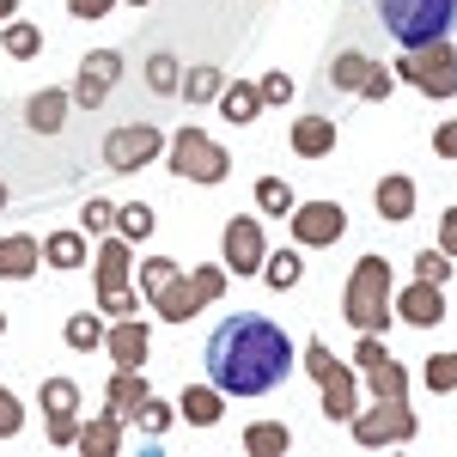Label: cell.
I'll use <instances>...</instances> for the list:
<instances>
[{
  "instance_id": "obj_51",
  "label": "cell",
  "mask_w": 457,
  "mask_h": 457,
  "mask_svg": "<svg viewBox=\"0 0 457 457\" xmlns=\"http://www.w3.org/2000/svg\"><path fill=\"white\" fill-rule=\"evenodd\" d=\"M0 336H6V312H0Z\"/></svg>"
},
{
  "instance_id": "obj_18",
  "label": "cell",
  "mask_w": 457,
  "mask_h": 457,
  "mask_svg": "<svg viewBox=\"0 0 457 457\" xmlns=\"http://www.w3.org/2000/svg\"><path fill=\"white\" fill-rule=\"evenodd\" d=\"M68 104H73V92H55V86L49 92H31L25 98V129L31 135H62L68 129Z\"/></svg>"
},
{
  "instance_id": "obj_33",
  "label": "cell",
  "mask_w": 457,
  "mask_h": 457,
  "mask_svg": "<svg viewBox=\"0 0 457 457\" xmlns=\"http://www.w3.org/2000/svg\"><path fill=\"white\" fill-rule=\"evenodd\" d=\"M171 275H183V262H177V256H146V262H135V287H141L146 305H153V293L171 281Z\"/></svg>"
},
{
  "instance_id": "obj_10",
  "label": "cell",
  "mask_w": 457,
  "mask_h": 457,
  "mask_svg": "<svg viewBox=\"0 0 457 457\" xmlns=\"http://www.w3.org/2000/svg\"><path fill=\"white\" fill-rule=\"evenodd\" d=\"M287 226H293V245L299 250H323L348 232V213H342V202H299L287 213Z\"/></svg>"
},
{
  "instance_id": "obj_48",
  "label": "cell",
  "mask_w": 457,
  "mask_h": 457,
  "mask_svg": "<svg viewBox=\"0 0 457 457\" xmlns=\"http://www.w3.org/2000/svg\"><path fill=\"white\" fill-rule=\"evenodd\" d=\"M385 342H378V336H360V348H353V360H360V372H366V366H372V360H385Z\"/></svg>"
},
{
  "instance_id": "obj_41",
  "label": "cell",
  "mask_w": 457,
  "mask_h": 457,
  "mask_svg": "<svg viewBox=\"0 0 457 457\" xmlns=\"http://www.w3.org/2000/svg\"><path fill=\"white\" fill-rule=\"evenodd\" d=\"M141 305H146L141 287H122V293H104V299H98V312H110V317H135Z\"/></svg>"
},
{
  "instance_id": "obj_27",
  "label": "cell",
  "mask_w": 457,
  "mask_h": 457,
  "mask_svg": "<svg viewBox=\"0 0 457 457\" xmlns=\"http://www.w3.org/2000/svg\"><path fill=\"white\" fill-rule=\"evenodd\" d=\"M43 262H49V269H86V262H92V256H86V232H49Z\"/></svg>"
},
{
  "instance_id": "obj_11",
  "label": "cell",
  "mask_w": 457,
  "mask_h": 457,
  "mask_svg": "<svg viewBox=\"0 0 457 457\" xmlns=\"http://www.w3.org/2000/svg\"><path fill=\"white\" fill-rule=\"evenodd\" d=\"M37 403H43L49 445H73V439H79V385H73V378H43Z\"/></svg>"
},
{
  "instance_id": "obj_12",
  "label": "cell",
  "mask_w": 457,
  "mask_h": 457,
  "mask_svg": "<svg viewBox=\"0 0 457 457\" xmlns=\"http://www.w3.org/2000/svg\"><path fill=\"white\" fill-rule=\"evenodd\" d=\"M116 79H122V55H116V49H92V55L79 62V79H73V104L98 110L110 92H116Z\"/></svg>"
},
{
  "instance_id": "obj_28",
  "label": "cell",
  "mask_w": 457,
  "mask_h": 457,
  "mask_svg": "<svg viewBox=\"0 0 457 457\" xmlns=\"http://www.w3.org/2000/svg\"><path fill=\"white\" fill-rule=\"evenodd\" d=\"M372 68H378L372 55H360V49H342V55L329 62V86H336V92H360V86H366V73H372Z\"/></svg>"
},
{
  "instance_id": "obj_50",
  "label": "cell",
  "mask_w": 457,
  "mask_h": 457,
  "mask_svg": "<svg viewBox=\"0 0 457 457\" xmlns=\"http://www.w3.org/2000/svg\"><path fill=\"white\" fill-rule=\"evenodd\" d=\"M6 202H12V195H6V183H0V213H6Z\"/></svg>"
},
{
  "instance_id": "obj_26",
  "label": "cell",
  "mask_w": 457,
  "mask_h": 457,
  "mask_svg": "<svg viewBox=\"0 0 457 457\" xmlns=\"http://www.w3.org/2000/svg\"><path fill=\"white\" fill-rule=\"evenodd\" d=\"M299 275H305V256H299V245L275 250V256H262V281L275 287V293H293L299 287Z\"/></svg>"
},
{
  "instance_id": "obj_9",
  "label": "cell",
  "mask_w": 457,
  "mask_h": 457,
  "mask_svg": "<svg viewBox=\"0 0 457 457\" xmlns=\"http://www.w3.org/2000/svg\"><path fill=\"white\" fill-rule=\"evenodd\" d=\"M262 256H269V238H262V220H226L220 232V262L226 275H262Z\"/></svg>"
},
{
  "instance_id": "obj_35",
  "label": "cell",
  "mask_w": 457,
  "mask_h": 457,
  "mask_svg": "<svg viewBox=\"0 0 457 457\" xmlns=\"http://www.w3.org/2000/svg\"><path fill=\"white\" fill-rule=\"evenodd\" d=\"M146 86H153L159 98H177V86H183V62H177L171 49H159V55L146 62Z\"/></svg>"
},
{
  "instance_id": "obj_16",
  "label": "cell",
  "mask_w": 457,
  "mask_h": 457,
  "mask_svg": "<svg viewBox=\"0 0 457 457\" xmlns=\"http://www.w3.org/2000/svg\"><path fill=\"white\" fill-rule=\"evenodd\" d=\"M202 305H208V293H202V281H195V275H171V281L153 293V312L165 317V323H189Z\"/></svg>"
},
{
  "instance_id": "obj_43",
  "label": "cell",
  "mask_w": 457,
  "mask_h": 457,
  "mask_svg": "<svg viewBox=\"0 0 457 457\" xmlns=\"http://www.w3.org/2000/svg\"><path fill=\"white\" fill-rule=\"evenodd\" d=\"M256 92H262V104H293V79H287L281 68L262 73V79H256Z\"/></svg>"
},
{
  "instance_id": "obj_40",
  "label": "cell",
  "mask_w": 457,
  "mask_h": 457,
  "mask_svg": "<svg viewBox=\"0 0 457 457\" xmlns=\"http://www.w3.org/2000/svg\"><path fill=\"white\" fill-rule=\"evenodd\" d=\"M256 208H262V213H281V220H287V213H293V189H287L281 177H262V183H256Z\"/></svg>"
},
{
  "instance_id": "obj_49",
  "label": "cell",
  "mask_w": 457,
  "mask_h": 457,
  "mask_svg": "<svg viewBox=\"0 0 457 457\" xmlns=\"http://www.w3.org/2000/svg\"><path fill=\"white\" fill-rule=\"evenodd\" d=\"M12 12H19V0H0V25H6V19H12Z\"/></svg>"
},
{
  "instance_id": "obj_36",
  "label": "cell",
  "mask_w": 457,
  "mask_h": 457,
  "mask_svg": "<svg viewBox=\"0 0 457 457\" xmlns=\"http://www.w3.org/2000/svg\"><path fill=\"white\" fill-rule=\"evenodd\" d=\"M153 226H159V213L146 208V202H122V208H116V232H122L129 245H141Z\"/></svg>"
},
{
  "instance_id": "obj_1",
  "label": "cell",
  "mask_w": 457,
  "mask_h": 457,
  "mask_svg": "<svg viewBox=\"0 0 457 457\" xmlns=\"http://www.w3.org/2000/svg\"><path fill=\"white\" fill-rule=\"evenodd\" d=\"M202 366H208V385L220 396H269L293 372V342L281 336V323L245 312V317H226L208 336Z\"/></svg>"
},
{
  "instance_id": "obj_3",
  "label": "cell",
  "mask_w": 457,
  "mask_h": 457,
  "mask_svg": "<svg viewBox=\"0 0 457 457\" xmlns=\"http://www.w3.org/2000/svg\"><path fill=\"white\" fill-rule=\"evenodd\" d=\"M378 25H385L403 49H427V43L452 37L457 0H378Z\"/></svg>"
},
{
  "instance_id": "obj_19",
  "label": "cell",
  "mask_w": 457,
  "mask_h": 457,
  "mask_svg": "<svg viewBox=\"0 0 457 457\" xmlns=\"http://www.w3.org/2000/svg\"><path fill=\"white\" fill-rule=\"evenodd\" d=\"M146 390H153V385H146L141 366H116V372H110V385H104V415H122V421H129V415L141 409Z\"/></svg>"
},
{
  "instance_id": "obj_47",
  "label": "cell",
  "mask_w": 457,
  "mask_h": 457,
  "mask_svg": "<svg viewBox=\"0 0 457 457\" xmlns=\"http://www.w3.org/2000/svg\"><path fill=\"white\" fill-rule=\"evenodd\" d=\"M110 6H116V0H68L73 19H110Z\"/></svg>"
},
{
  "instance_id": "obj_13",
  "label": "cell",
  "mask_w": 457,
  "mask_h": 457,
  "mask_svg": "<svg viewBox=\"0 0 457 457\" xmlns=\"http://www.w3.org/2000/svg\"><path fill=\"white\" fill-rule=\"evenodd\" d=\"M390 317H403L409 329H433V323H445V287L433 281H409L390 293Z\"/></svg>"
},
{
  "instance_id": "obj_30",
  "label": "cell",
  "mask_w": 457,
  "mask_h": 457,
  "mask_svg": "<svg viewBox=\"0 0 457 457\" xmlns=\"http://www.w3.org/2000/svg\"><path fill=\"white\" fill-rule=\"evenodd\" d=\"M366 385H372V396H390V403H396V396H409V372H403V360H372V366H366Z\"/></svg>"
},
{
  "instance_id": "obj_32",
  "label": "cell",
  "mask_w": 457,
  "mask_h": 457,
  "mask_svg": "<svg viewBox=\"0 0 457 457\" xmlns=\"http://www.w3.org/2000/svg\"><path fill=\"white\" fill-rule=\"evenodd\" d=\"M62 336H68V348H73V353H92V348H104V317H98V312H73Z\"/></svg>"
},
{
  "instance_id": "obj_7",
  "label": "cell",
  "mask_w": 457,
  "mask_h": 457,
  "mask_svg": "<svg viewBox=\"0 0 457 457\" xmlns=\"http://www.w3.org/2000/svg\"><path fill=\"white\" fill-rule=\"evenodd\" d=\"M396 79H409L415 92H427V98H457V49L445 43V37L427 43V49H403Z\"/></svg>"
},
{
  "instance_id": "obj_21",
  "label": "cell",
  "mask_w": 457,
  "mask_h": 457,
  "mask_svg": "<svg viewBox=\"0 0 457 457\" xmlns=\"http://www.w3.org/2000/svg\"><path fill=\"white\" fill-rule=\"evenodd\" d=\"M213 104H220V116H226L232 129H250V122L262 116V92H256V86H245V79H226V92H220Z\"/></svg>"
},
{
  "instance_id": "obj_24",
  "label": "cell",
  "mask_w": 457,
  "mask_h": 457,
  "mask_svg": "<svg viewBox=\"0 0 457 457\" xmlns=\"http://www.w3.org/2000/svg\"><path fill=\"white\" fill-rule=\"evenodd\" d=\"M372 202H378V213H385V220H415V183H409L403 171H390L385 183L372 189Z\"/></svg>"
},
{
  "instance_id": "obj_37",
  "label": "cell",
  "mask_w": 457,
  "mask_h": 457,
  "mask_svg": "<svg viewBox=\"0 0 457 457\" xmlns=\"http://www.w3.org/2000/svg\"><path fill=\"white\" fill-rule=\"evenodd\" d=\"M79 232H86V238H104V232H116V202L92 195V202L79 208Z\"/></svg>"
},
{
  "instance_id": "obj_46",
  "label": "cell",
  "mask_w": 457,
  "mask_h": 457,
  "mask_svg": "<svg viewBox=\"0 0 457 457\" xmlns=\"http://www.w3.org/2000/svg\"><path fill=\"white\" fill-rule=\"evenodd\" d=\"M360 98H372V104H378V98H390V68H372V73H366Z\"/></svg>"
},
{
  "instance_id": "obj_23",
  "label": "cell",
  "mask_w": 457,
  "mask_h": 457,
  "mask_svg": "<svg viewBox=\"0 0 457 457\" xmlns=\"http://www.w3.org/2000/svg\"><path fill=\"white\" fill-rule=\"evenodd\" d=\"M177 415H183L189 427H213L220 415H226V396H220L213 385H189L183 396H177Z\"/></svg>"
},
{
  "instance_id": "obj_14",
  "label": "cell",
  "mask_w": 457,
  "mask_h": 457,
  "mask_svg": "<svg viewBox=\"0 0 457 457\" xmlns=\"http://www.w3.org/2000/svg\"><path fill=\"white\" fill-rule=\"evenodd\" d=\"M92 287H98V299H104V293H122V287H135V245H129L122 232H104V238H98Z\"/></svg>"
},
{
  "instance_id": "obj_44",
  "label": "cell",
  "mask_w": 457,
  "mask_h": 457,
  "mask_svg": "<svg viewBox=\"0 0 457 457\" xmlns=\"http://www.w3.org/2000/svg\"><path fill=\"white\" fill-rule=\"evenodd\" d=\"M433 153L457 165V122H439V129H433Z\"/></svg>"
},
{
  "instance_id": "obj_52",
  "label": "cell",
  "mask_w": 457,
  "mask_h": 457,
  "mask_svg": "<svg viewBox=\"0 0 457 457\" xmlns=\"http://www.w3.org/2000/svg\"><path fill=\"white\" fill-rule=\"evenodd\" d=\"M129 6H146V0H129Z\"/></svg>"
},
{
  "instance_id": "obj_8",
  "label": "cell",
  "mask_w": 457,
  "mask_h": 457,
  "mask_svg": "<svg viewBox=\"0 0 457 457\" xmlns=\"http://www.w3.org/2000/svg\"><path fill=\"white\" fill-rule=\"evenodd\" d=\"M165 153V135L153 129V122H122V129H110V141H104V165L110 171H141V165H153Z\"/></svg>"
},
{
  "instance_id": "obj_5",
  "label": "cell",
  "mask_w": 457,
  "mask_h": 457,
  "mask_svg": "<svg viewBox=\"0 0 457 457\" xmlns=\"http://www.w3.org/2000/svg\"><path fill=\"white\" fill-rule=\"evenodd\" d=\"M165 159H171L177 177H189V183H226L232 177V159H226V146L202 135V129H177L171 141H165Z\"/></svg>"
},
{
  "instance_id": "obj_31",
  "label": "cell",
  "mask_w": 457,
  "mask_h": 457,
  "mask_svg": "<svg viewBox=\"0 0 457 457\" xmlns=\"http://www.w3.org/2000/svg\"><path fill=\"white\" fill-rule=\"evenodd\" d=\"M0 49H6L12 62H31L37 49H43V31L25 25V19H6V25H0Z\"/></svg>"
},
{
  "instance_id": "obj_17",
  "label": "cell",
  "mask_w": 457,
  "mask_h": 457,
  "mask_svg": "<svg viewBox=\"0 0 457 457\" xmlns=\"http://www.w3.org/2000/svg\"><path fill=\"white\" fill-rule=\"evenodd\" d=\"M287 146H293L299 159H329V153H336V122H329V116H293Z\"/></svg>"
},
{
  "instance_id": "obj_42",
  "label": "cell",
  "mask_w": 457,
  "mask_h": 457,
  "mask_svg": "<svg viewBox=\"0 0 457 457\" xmlns=\"http://www.w3.org/2000/svg\"><path fill=\"white\" fill-rule=\"evenodd\" d=\"M19 427H25V409H19V396L0 385V439H19Z\"/></svg>"
},
{
  "instance_id": "obj_6",
  "label": "cell",
  "mask_w": 457,
  "mask_h": 457,
  "mask_svg": "<svg viewBox=\"0 0 457 457\" xmlns=\"http://www.w3.org/2000/svg\"><path fill=\"white\" fill-rule=\"evenodd\" d=\"M353 439L366 445V452H378V445H409L415 433H421V421H415V409H409V396H378V409H353L348 415Z\"/></svg>"
},
{
  "instance_id": "obj_15",
  "label": "cell",
  "mask_w": 457,
  "mask_h": 457,
  "mask_svg": "<svg viewBox=\"0 0 457 457\" xmlns=\"http://www.w3.org/2000/svg\"><path fill=\"white\" fill-rule=\"evenodd\" d=\"M104 353L116 366H146V353H153V329H146L141 317H110L104 323Z\"/></svg>"
},
{
  "instance_id": "obj_29",
  "label": "cell",
  "mask_w": 457,
  "mask_h": 457,
  "mask_svg": "<svg viewBox=\"0 0 457 457\" xmlns=\"http://www.w3.org/2000/svg\"><path fill=\"white\" fill-rule=\"evenodd\" d=\"M220 92H226V73H220V68H183L177 98H189V104H213Z\"/></svg>"
},
{
  "instance_id": "obj_39",
  "label": "cell",
  "mask_w": 457,
  "mask_h": 457,
  "mask_svg": "<svg viewBox=\"0 0 457 457\" xmlns=\"http://www.w3.org/2000/svg\"><path fill=\"white\" fill-rule=\"evenodd\" d=\"M415 281H433V287H445V281H452V256H445L439 245H427L421 256H415Z\"/></svg>"
},
{
  "instance_id": "obj_22",
  "label": "cell",
  "mask_w": 457,
  "mask_h": 457,
  "mask_svg": "<svg viewBox=\"0 0 457 457\" xmlns=\"http://www.w3.org/2000/svg\"><path fill=\"white\" fill-rule=\"evenodd\" d=\"M86 457H116L122 452V415H98V421H79V439H73Z\"/></svg>"
},
{
  "instance_id": "obj_2",
  "label": "cell",
  "mask_w": 457,
  "mask_h": 457,
  "mask_svg": "<svg viewBox=\"0 0 457 457\" xmlns=\"http://www.w3.org/2000/svg\"><path fill=\"white\" fill-rule=\"evenodd\" d=\"M390 262L385 256H360L353 262L348 287H342V317H348L360 336H385L390 329Z\"/></svg>"
},
{
  "instance_id": "obj_34",
  "label": "cell",
  "mask_w": 457,
  "mask_h": 457,
  "mask_svg": "<svg viewBox=\"0 0 457 457\" xmlns=\"http://www.w3.org/2000/svg\"><path fill=\"white\" fill-rule=\"evenodd\" d=\"M129 421L141 427L146 439H165V427L177 421V409H171V403H165V396H153V390H146V396H141V409H135Z\"/></svg>"
},
{
  "instance_id": "obj_4",
  "label": "cell",
  "mask_w": 457,
  "mask_h": 457,
  "mask_svg": "<svg viewBox=\"0 0 457 457\" xmlns=\"http://www.w3.org/2000/svg\"><path fill=\"white\" fill-rule=\"evenodd\" d=\"M305 372H312L317 390H323V421L342 427L353 409H360V385H353V372L329 353V342H317V336L305 342Z\"/></svg>"
},
{
  "instance_id": "obj_25",
  "label": "cell",
  "mask_w": 457,
  "mask_h": 457,
  "mask_svg": "<svg viewBox=\"0 0 457 457\" xmlns=\"http://www.w3.org/2000/svg\"><path fill=\"white\" fill-rule=\"evenodd\" d=\"M245 452L250 457H287V452H293V427H281V421H250L245 427Z\"/></svg>"
},
{
  "instance_id": "obj_45",
  "label": "cell",
  "mask_w": 457,
  "mask_h": 457,
  "mask_svg": "<svg viewBox=\"0 0 457 457\" xmlns=\"http://www.w3.org/2000/svg\"><path fill=\"white\" fill-rule=\"evenodd\" d=\"M439 250H445V256L457 262V208H445V213H439Z\"/></svg>"
},
{
  "instance_id": "obj_20",
  "label": "cell",
  "mask_w": 457,
  "mask_h": 457,
  "mask_svg": "<svg viewBox=\"0 0 457 457\" xmlns=\"http://www.w3.org/2000/svg\"><path fill=\"white\" fill-rule=\"evenodd\" d=\"M37 269H43V245L37 238H25V232L0 238V281H31Z\"/></svg>"
},
{
  "instance_id": "obj_38",
  "label": "cell",
  "mask_w": 457,
  "mask_h": 457,
  "mask_svg": "<svg viewBox=\"0 0 457 457\" xmlns=\"http://www.w3.org/2000/svg\"><path fill=\"white\" fill-rule=\"evenodd\" d=\"M421 378H427V390H433V396H452V390H457V353H433Z\"/></svg>"
}]
</instances>
